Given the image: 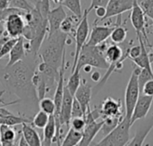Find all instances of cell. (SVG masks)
I'll use <instances>...</instances> for the list:
<instances>
[{
	"label": "cell",
	"instance_id": "6da1fadb",
	"mask_svg": "<svg viewBox=\"0 0 153 146\" xmlns=\"http://www.w3.org/2000/svg\"><path fill=\"white\" fill-rule=\"evenodd\" d=\"M38 64L37 56L28 58L27 54L24 60L0 69V83L7 92L15 95L20 102L39 103L36 88L32 83Z\"/></svg>",
	"mask_w": 153,
	"mask_h": 146
},
{
	"label": "cell",
	"instance_id": "7a4b0ae2",
	"mask_svg": "<svg viewBox=\"0 0 153 146\" xmlns=\"http://www.w3.org/2000/svg\"><path fill=\"white\" fill-rule=\"evenodd\" d=\"M67 40L68 35L60 29L53 34L48 35L39 51V56L41 62L59 70L63 60L65 57Z\"/></svg>",
	"mask_w": 153,
	"mask_h": 146
},
{
	"label": "cell",
	"instance_id": "3957f363",
	"mask_svg": "<svg viewBox=\"0 0 153 146\" xmlns=\"http://www.w3.org/2000/svg\"><path fill=\"white\" fill-rule=\"evenodd\" d=\"M107 48L108 47L105 42L99 45H84L79 54L75 69L82 70L83 66L90 65L92 68L108 70L109 63L108 62L105 56Z\"/></svg>",
	"mask_w": 153,
	"mask_h": 146
},
{
	"label": "cell",
	"instance_id": "277c9868",
	"mask_svg": "<svg viewBox=\"0 0 153 146\" xmlns=\"http://www.w3.org/2000/svg\"><path fill=\"white\" fill-rule=\"evenodd\" d=\"M130 120L125 116L119 125L109 134L105 136L100 142L92 143L95 146H126L130 141Z\"/></svg>",
	"mask_w": 153,
	"mask_h": 146
},
{
	"label": "cell",
	"instance_id": "5b68a950",
	"mask_svg": "<svg viewBox=\"0 0 153 146\" xmlns=\"http://www.w3.org/2000/svg\"><path fill=\"white\" fill-rule=\"evenodd\" d=\"M101 117L100 107L95 108L93 111L89 109L85 115V120H86V126L82 131V137L81 142L77 146H91L92 144L93 139L96 137V136L100 133L104 120L102 119L100 121H97L98 119Z\"/></svg>",
	"mask_w": 153,
	"mask_h": 146
},
{
	"label": "cell",
	"instance_id": "8992f818",
	"mask_svg": "<svg viewBox=\"0 0 153 146\" xmlns=\"http://www.w3.org/2000/svg\"><path fill=\"white\" fill-rule=\"evenodd\" d=\"M141 71V68L137 67L134 69L129 81L127 83L126 93H125V109H126V118L131 120L133 111L141 95V90L138 82V75Z\"/></svg>",
	"mask_w": 153,
	"mask_h": 146
},
{
	"label": "cell",
	"instance_id": "52a82bcc",
	"mask_svg": "<svg viewBox=\"0 0 153 146\" xmlns=\"http://www.w3.org/2000/svg\"><path fill=\"white\" fill-rule=\"evenodd\" d=\"M89 12L87 9L84 10L83 12V15L82 17V19L79 21V24L76 28L75 30V34H74V37H75V53H74V64L72 67V72L74 70L76 64H77V61H78V57L79 54L81 53L82 48L84 46V45L87 43L88 41V37H89V32H90V25H89V20H88V15H89Z\"/></svg>",
	"mask_w": 153,
	"mask_h": 146
},
{
	"label": "cell",
	"instance_id": "ba28073f",
	"mask_svg": "<svg viewBox=\"0 0 153 146\" xmlns=\"http://www.w3.org/2000/svg\"><path fill=\"white\" fill-rule=\"evenodd\" d=\"M24 12L23 11H17L12 12L4 21V31L10 37L18 38L22 36L26 25L24 18L22 17Z\"/></svg>",
	"mask_w": 153,
	"mask_h": 146
},
{
	"label": "cell",
	"instance_id": "9c48e42d",
	"mask_svg": "<svg viewBox=\"0 0 153 146\" xmlns=\"http://www.w3.org/2000/svg\"><path fill=\"white\" fill-rule=\"evenodd\" d=\"M130 20L132 22L133 27L134 28L137 36L143 35L144 41H147L149 44L148 37L145 31V13L143 11L141 5L138 3V0H134L133 8L131 10V14H130Z\"/></svg>",
	"mask_w": 153,
	"mask_h": 146
},
{
	"label": "cell",
	"instance_id": "30bf717a",
	"mask_svg": "<svg viewBox=\"0 0 153 146\" xmlns=\"http://www.w3.org/2000/svg\"><path fill=\"white\" fill-rule=\"evenodd\" d=\"M153 103V97L152 96H149L146 95H143L141 93L138 101L134 106V109L133 111V114H132V118L130 120V125L131 127L134 126V124L138 121V120H144Z\"/></svg>",
	"mask_w": 153,
	"mask_h": 146
},
{
	"label": "cell",
	"instance_id": "8fae6325",
	"mask_svg": "<svg viewBox=\"0 0 153 146\" xmlns=\"http://www.w3.org/2000/svg\"><path fill=\"white\" fill-rule=\"evenodd\" d=\"M74 98V96L70 93L67 87H65L64 96H63V101H62L59 118H58V121L62 127L66 126L68 128H70V121L72 120V107H73Z\"/></svg>",
	"mask_w": 153,
	"mask_h": 146
},
{
	"label": "cell",
	"instance_id": "7c38bea8",
	"mask_svg": "<svg viewBox=\"0 0 153 146\" xmlns=\"http://www.w3.org/2000/svg\"><path fill=\"white\" fill-rule=\"evenodd\" d=\"M102 119L108 117H120L123 114V105L121 100H116L112 97L106 98L100 107Z\"/></svg>",
	"mask_w": 153,
	"mask_h": 146
},
{
	"label": "cell",
	"instance_id": "4fadbf2b",
	"mask_svg": "<svg viewBox=\"0 0 153 146\" xmlns=\"http://www.w3.org/2000/svg\"><path fill=\"white\" fill-rule=\"evenodd\" d=\"M153 128V115L147 119L146 120H143L140 126L136 128L135 134L132 139L128 142L126 146H143V143Z\"/></svg>",
	"mask_w": 153,
	"mask_h": 146
},
{
	"label": "cell",
	"instance_id": "5bb4252c",
	"mask_svg": "<svg viewBox=\"0 0 153 146\" xmlns=\"http://www.w3.org/2000/svg\"><path fill=\"white\" fill-rule=\"evenodd\" d=\"M134 0H109L107 5V13L103 20H107L113 16H120L125 12L133 8ZM102 20V21H103Z\"/></svg>",
	"mask_w": 153,
	"mask_h": 146
},
{
	"label": "cell",
	"instance_id": "9a60e30c",
	"mask_svg": "<svg viewBox=\"0 0 153 146\" xmlns=\"http://www.w3.org/2000/svg\"><path fill=\"white\" fill-rule=\"evenodd\" d=\"M115 27H108V26H93L91 32L90 34L89 40L85 45H99L104 43L111 35L112 30Z\"/></svg>",
	"mask_w": 153,
	"mask_h": 146
},
{
	"label": "cell",
	"instance_id": "2e32d148",
	"mask_svg": "<svg viewBox=\"0 0 153 146\" xmlns=\"http://www.w3.org/2000/svg\"><path fill=\"white\" fill-rule=\"evenodd\" d=\"M67 16L64 6L60 4L59 6L50 10L48 15V35L53 34L56 31L60 29L61 23Z\"/></svg>",
	"mask_w": 153,
	"mask_h": 146
},
{
	"label": "cell",
	"instance_id": "e0dca14e",
	"mask_svg": "<svg viewBox=\"0 0 153 146\" xmlns=\"http://www.w3.org/2000/svg\"><path fill=\"white\" fill-rule=\"evenodd\" d=\"M92 95V87L87 83L86 80H83L80 87H78L77 91L74 94V98L80 103L82 111L84 112V118L86 115L87 111L90 109V103Z\"/></svg>",
	"mask_w": 153,
	"mask_h": 146
},
{
	"label": "cell",
	"instance_id": "ac0fdd59",
	"mask_svg": "<svg viewBox=\"0 0 153 146\" xmlns=\"http://www.w3.org/2000/svg\"><path fill=\"white\" fill-rule=\"evenodd\" d=\"M27 56V48L25 38L22 36L18 37L16 43L13 46L12 50L9 53V60L6 64V67H10L22 60H24Z\"/></svg>",
	"mask_w": 153,
	"mask_h": 146
},
{
	"label": "cell",
	"instance_id": "d6986e66",
	"mask_svg": "<svg viewBox=\"0 0 153 146\" xmlns=\"http://www.w3.org/2000/svg\"><path fill=\"white\" fill-rule=\"evenodd\" d=\"M22 136L30 146H42L41 138L39 133L35 130L33 126L30 123L22 124Z\"/></svg>",
	"mask_w": 153,
	"mask_h": 146
},
{
	"label": "cell",
	"instance_id": "ffe728a7",
	"mask_svg": "<svg viewBox=\"0 0 153 146\" xmlns=\"http://www.w3.org/2000/svg\"><path fill=\"white\" fill-rule=\"evenodd\" d=\"M137 37H138L139 43L141 45V47H142V52H141V54L137 58H135L132 61L135 63V65L137 67H139L141 69H147L149 70H152V62L150 60V56H149V54L146 49L145 41L143 39V35H139V36H137Z\"/></svg>",
	"mask_w": 153,
	"mask_h": 146
},
{
	"label": "cell",
	"instance_id": "44dd1931",
	"mask_svg": "<svg viewBox=\"0 0 153 146\" xmlns=\"http://www.w3.org/2000/svg\"><path fill=\"white\" fill-rule=\"evenodd\" d=\"M56 126L54 115L49 116V120L47 126L44 128V135H43V142L42 146H51L54 143V139L56 136Z\"/></svg>",
	"mask_w": 153,
	"mask_h": 146
},
{
	"label": "cell",
	"instance_id": "7402d4cb",
	"mask_svg": "<svg viewBox=\"0 0 153 146\" xmlns=\"http://www.w3.org/2000/svg\"><path fill=\"white\" fill-rule=\"evenodd\" d=\"M16 132L13 127L0 125V140L3 146H15Z\"/></svg>",
	"mask_w": 153,
	"mask_h": 146
},
{
	"label": "cell",
	"instance_id": "603a6c76",
	"mask_svg": "<svg viewBox=\"0 0 153 146\" xmlns=\"http://www.w3.org/2000/svg\"><path fill=\"white\" fill-rule=\"evenodd\" d=\"M80 20L78 19L77 16L71 15V16H66L65 19L63 21V22L61 23L60 26V30L65 34H67L68 36L71 34H75V30L76 28L79 24Z\"/></svg>",
	"mask_w": 153,
	"mask_h": 146
},
{
	"label": "cell",
	"instance_id": "cb8c5ba5",
	"mask_svg": "<svg viewBox=\"0 0 153 146\" xmlns=\"http://www.w3.org/2000/svg\"><path fill=\"white\" fill-rule=\"evenodd\" d=\"M82 137V132L75 131L73 128H69L65 138L61 142L60 146H77Z\"/></svg>",
	"mask_w": 153,
	"mask_h": 146
},
{
	"label": "cell",
	"instance_id": "d4e9b609",
	"mask_svg": "<svg viewBox=\"0 0 153 146\" xmlns=\"http://www.w3.org/2000/svg\"><path fill=\"white\" fill-rule=\"evenodd\" d=\"M126 116V115H125ZM125 116H120V117H108V118H105L104 120V123L103 126L100 129V132L102 133L103 136H107L108 134H109L113 129H115L119 123L124 120Z\"/></svg>",
	"mask_w": 153,
	"mask_h": 146
},
{
	"label": "cell",
	"instance_id": "484cf974",
	"mask_svg": "<svg viewBox=\"0 0 153 146\" xmlns=\"http://www.w3.org/2000/svg\"><path fill=\"white\" fill-rule=\"evenodd\" d=\"M80 71H81V70L75 69V70L72 72L70 78L68 79V82H67V84H66V86H65V87H67V89L70 91V93H71L74 96L75 92L77 91L78 87H80V85H81V83H82V80H81V73H80Z\"/></svg>",
	"mask_w": 153,
	"mask_h": 146
},
{
	"label": "cell",
	"instance_id": "4316f807",
	"mask_svg": "<svg viewBox=\"0 0 153 146\" xmlns=\"http://www.w3.org/2000/svg\"><path fill=\"white\" fill-rule=\"evenodd\" d=\"M23 123H30L31 124V120L29 119H25L20 116H16L14 114L0 118V125H5L9 127H14L18 125H22Z\"/></svg>",
	"mask_w": 153,
	"mask_h": 146
},
{
	"label": "cell",
	"instance_id": "83f0119b",
	"mask_svg": "<svg viewBox=\"0 0 153 146\" xmlns=\"http://www.w3.org/2000/svg\"><path fill=\"white\" fill-rule=\"evenodd\" d=\"M126 37H127V29H126L120 25L115 26V28L112 30L111 35H110V38H111L112 42L117 45H119V44H122L123 42H125Z\"/></svg>",
	"mask_w": 153,
	"mask_h": 146
},
{
	"label": "cell",
	"instance_id": "f1b7e54d",
	"mask_svg": "<svg viewBox=\"0 0 153 146\" xmlns=\"http://www.w3.org/2000/svg\"><path fill=\"white\" fill-rule=\"evenodd\" d=\"M64 7H66L69 11L73 12L79 20L82 19L83 12H82V3L81 0H64L61 4Z\"/></svg>",
	"mask_w": 153,
	"mask_h": 146
},
{
	"label": "cell",
	"instance_id": "f546056e",
	"mask_svg": "<svg viewBox=\"0 0 153 146\" xmlns=\"http://www.w3.org/2000/svg\"><path fill=\"white\" fill-rule=\"evenodd\" d=\"M49 120V115L47 114L46 112H42L39 110L34 116V118L31 120V125L34 128H39V129H44V128L47 126Z\"/></svg>",
	"mask_w": 153,
	"mask_h": 146
},
{
	"label": "cell",
	"instance_id": "4dcf8cb0",
	"mask_svg": "<svg viewBox=\"0 0 153 146\" xmlns=\"http://www.w3.org/2000/svg\"><path fill=\"white\" fill-rule=\"evenodd\" d=\"M39 110L46 112L47 114L50 115H54L55 112H56V105L54 103V100L51 98H43L40 101H39Z\"/></svg>",
	"mask_w": 153,
	"mask_h": 146
},
{
	"label": "cell",
	"instance_id": "1f68e13d",
	"mask_svg": "<svg viewBox=\"0 0 153 146\" xmlns=\"http://www.w3.org/2000/svg\"><path fill=\"white\" fill-rule=\"evenodd\" d=\"M9 7L15 8L21 11L30 12L34 8V5H32L28 0H9Z\"/></svg>",
	"mask_w": 153,
	"mask_h": 146
},
{
	"label": "cell",
	"instance_id": "d6a6232c",
	"mask_svg": "<svg viewBox=\"0 0 153 146\" xmlns=\"http://www.w3.org/2000/svg\"><path fill=\"white\" fill-rule=\"evenodd\" d=\"M153 79V71L152 70H149L147 69H141V71L138 75V82H139V87H140V90H142L143 87L144 86V84L152 79Z\"/></svg>",
	"mask_w": 153,
	"mask_h": 146
},
{
	"label": "cell",
	"instance_id": "836d02e7",
	"mask_svg": "<svg viewBox=\"0 0 153 146\" xmlns=\"http://www.w3.org/2000/svg\"><path fill=\"white\" fill-rule=\"evenodd\" d=\"M18 38H9L7 41H5L1 46H0V59H2L4 56L9 54L10 51L12 50L13 46L14 45V44L16 43Z\"/></svg>",
	"mask_w": 153,
	"mask_h": 146
},
{
	"label": "cell",
	"instance_id": "e575fe53",
	"mask_svg": "<svg viewBox=\"0 0 153 146\" xmlns=\"http://www.w3.org/2000/svg\"><path fill=\"white\" fill-rule=\"evenodd\" d=\"M145 15L153 21V0H138Z\"/></svg>",
	"mask_w": 153,
	"mask_h": 146
},
{
	"label": "cell",
	"instance_id": "d590c367",
	"mask_svg": "<svg viewBox=\"0 0 153 146\" xmlns=\"http://www.w3.org/2000/svg\"><path fill=\"white\" fill-rule=\"evenodd\" d=\"M86 126V120L83 117L72 118L70 121V128L78 132H82Z\"/></svg>",
	"mask_w": 153,
	"mask_h": 146
},
{
	"label": "cell",
	"instance_id": "8d00e7d4",
	"mask_svg": "<svg viewBox=\"0 0 153 146\" xmlns=\"http://www.w3.org/2000/svg\"><path fill=\"white\" fill-rule=\"evenodd\" d=\"M80 117L84 118V112L82 111L80 103L75 98H74L73 107H72V118H80Z\"/></svg>",
	"mask_w": 153,
	"mask_h": 146
},
{
	"label": "cell",
	"instance_id": "74e56055",
	"mask_svg": "<svg viewBox=\"0 0 153 146\" xmlns=\"http://www.w3.org/2000/svg\"><path fill=\"white\" fill-rule=\"evenodd\" d=\"M128 58H130L131 60H134L135 58H137L142 52V47L141 45H134L131 48H128Z\"/></svg>",
	"mask_w": 153,
	"mask_h": 146
},
{
	"label": "cell",
	"instance_id": "f35d334b",
	"mask_svg": "<svg viewBox=\"0 0 153 146\" xmlns=\"http://www.w3.org/2000/svg\"><path fill=\"white\" fill-rule=\"evenodd\" d=\"M108 2H109V0H91V4H90V6L87 8V10H88L89 12H91L93 9H95V8H97V7H100V6L107 7Z\"/></svg>",
	"mask_w": 153,
	"mask_h": 146
},
{
	"label": "cell",
	"instance_id": "ab89813d",
	"mask_svg": "<svg viewBox=\"0 0 153 146\" xmlns=\"http://www.w3.org/2000/svg\"><path fill=\"white\" fill-rule=\"evenodd\" d=\"M141 93L143 94V95H149V96H152L153 97V79L147 81L144 86L143 87L142 90H141Z\"/></svg>",
	"mask_w": 153,
	"mask_h": 146
},
{
	"label": "cell",
	"instance_id": "60d3db41",
	"mask_svg": "<svg viewBox=\"0 0 153 146\" xmlns=\"http://www.w3.org/2000/svg\"><path fill=\"white\" fill-rule=\"evenodd\" d=\"M95 12H96L98 19H100V21H102L103 18L105 17L106 13H107V8L102 7V6L97 7V8H95Z\"/></svg>",
	"mask_w": 153,
	"mask_h": 146
},
{
	"label": "cell",
	"instance_id": "b9f144b4",
	"mask_svg": "<svg viewBox=\"0 0 153 146\" xmlns=\"http://www.w3.org/2000/svg\"><path fill=\"white\" fill-rule=\"evenodd\" d=\"M12 114H13V113L11 112L10 111H8L6 108H4L3 106H0V118H4V117L9 116V115H12Z\"/></svg>",
	"mask_w": 153,
	"mask_h": 146
},
{
	"label": "cell",
	"instance_id": "7bdbcfd3",
	"mask_svg": "<svg viewBox=\"0 0 153 146\" xmlns=\"http://www.w3.org/2000/svg\"><path fill=\"white\" fill-rule=\"evenodd\" d=\"M10 2L9 0H0V12L9 8Z\"/></svg>",
	"mask_w": 153,
	"mask_h": 146
},
{
	"label": "cell",
	"instance_id": "ee69618b",
	"mask_svg": "<svg viewBox=\"0 0 153 146\" xmlns=\"http://www.w3.org/2000/svg\"><path fill=\"white\" fill-rule=\"evenodd\" d=\"M91 79L94 82H100V80L101 79V76H100V72H98V71H94V72H92V73H91Z\"/></svg>",
	"mask_w": 153,
	"mask_h": 146
},
{
	"label": "cell",
	"instance_id": "f6af8a7d",
	"mask_svg": "<svg viewBox=\"0 0 153 146\" xmlns=\"http://www.w3.org/2000/svg\"><path fill=\"white\" fill-rule=\"evenodd\" d=\"M18 146H30V145L27 144V142L25 141L24 137H23L22 136H20V139H19V144H18Z\"/></svg>",
	"mask_w": 153,
	"mask_h": 146
},
{
	"label": "cell",
	"instance_id": "bcb514c9",
	"mask_svg": "<svg viewBox=\"0 0 153 146\" xmlns=\"http://www.w3.org/2000/svg\"><path fill=\"white\" fill-rule=\"evenodd\" d=\"M82 69H83V70H84L85 72H90V71L91 70L92 67H91V66H90V65H85V66H83V67H82Z\"/></svg>",
	"mask_w": 153,
	"mask_h": 146
},
{
	"label": "cell",
	"instance_id": "7dc6e473",
	"mask_svg": "<svg viewBox=\"0 0 153 146\" xmlns=\"http://www.w3.org/2000/svg\"><path fill=\"white\" fill-rule=\"evenodd\" d=\"M54 2V4H61L63 3L64 0H52Z\"/></svg>",
	"mask_w": 153,
	"mask_h": 146
},
{
	"label": "cell",
	"instance_id": "c3c4849f",
	"mask_svg": "<svg viewBox=\"0 0 153 146\" xmlns=\"http://www.w3.org/2000/svg\"><path fill=\"white\" fill-rule=\"evenodd\" d=\"M149 56H150V60L152 62V63L153 62V52H152L151 54H149Z\"/></svg>",
	"mask_w": 153,
	"mask_h": 146
},
{
	"label": "cell",
	"instance_id": "681fc988",
	"mask_svg": "<svg viewBox=\"0 0 153 146\" xmlns=\"http://www.w3.org/2000/svg\"><path fill=\"white\" fill-rule=\"evenodd\" d=\"M5 93V90H3V91H0V100L2 98V96L4 95V94Z\"/></svg>",
	"mask_w": 153,
	"mask_h": 146
},
{
	"label": "cell",
	"instance_id": "f907efd6",
	"mask_svg": "<svg viewBox=\"0 0 153 146\" xmlns=\"http://www.w3.org/2000/svg\"><path fill=\"white\" fill-rule=\"evenodd\" d=\"M3 33H4V29L0 30V39H1V37H2V35H3Z\"/></svg>",
	"mask_w": 153,
	"mask_h": 146
},
{
	"label": "cell",
	"instance_id": "816d5d0a",
	"mask_svg": "<svg viewBox=\"0 0 153 146\" xmlns=\"http://www.w3.org/2000/svg\"><path fill=\"white\" fill-rule=\"evenodd\" d=\"M0 146H3V145H2V142H1V140H0Z\"/></svg>",
	"mask_w": 153,
	"mask_h": 146
},
{
	"label": "cell",
	"instance_id": "f5cc1de1",
	"mask_svg": "<svg viewBox=\"0 0 153 146\" xmlns=\"http://www.w3.org/2000/svg\"><path fill=\"white\" fill-rule=\"evenodd\" d=\"M91 146H95V145H92V144H91Z\"/></svg>",
	"mask_w": 153,
	"mask_h": 146
}]
</instances>
